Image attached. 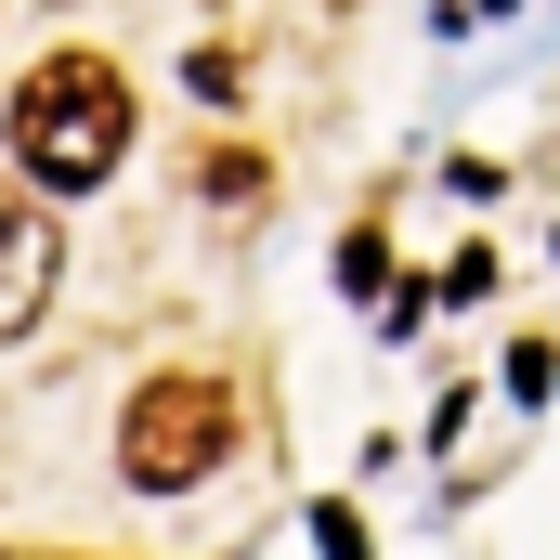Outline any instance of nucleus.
<instances>
[{
    "label": "nucleus",
    "instance_id": "nucleus-3",
    "mask_svg": "<svg viewBox=\"0 0 560 560\" xmlns=\"http://www.w3.org/2000/svg\"><path fill=\"white\" fill-rule=\"evenodd\" d=\"M52 275H66V235H52V209L0 183V339H26V326H39Z\"/></svg>",
    "mask_w": 560,
    "mask_h": 560
},
{
    "label": "nucleus",
    "instance_id": "nucleus-2",
    "mask_svg": "<svg viewBox=\"0 0 560 560\" xmlns=\"http://www.w3.org/2000/svg\"><path fill=\"white\" fill-rule=\"evenodd\" d=\"M235 456V392L222 378H143L131 418H118V469H131L143 495H183V482H209Z\"/></svg>",
    "mask_w": 560,
    "mask_h": 560
},
{
    "label": "nucleus",
    "instance_id": "nucleus-1",
    "mask_svg": "<svg viewBox=\"0 0 560 560\" xmlns=\"http://www.w3.org/2000/svg\"><path fill=\"white\" fill-rule=\"evenodd\" d=\"M13 156L39 196H92L118 156H131V79L105 52H52L26 92H13Z\"/></svg>",
    "mask_w": 560,
    "mask_h": 560
},
{
    "label": "nucleus",
    "instance_id": "nucleus-4",
    "mask_svg": "<svg viewBox=\"0 0 560 560\" xmlns=\"http://www.w3.org/2000/svg\"><path fill=\"white\" fill-rule=\"evenodd\" d=\"M313 548H326V560H378V548H365V522H352V509H313Z\"/></svg>",
    "mask_w": 560,
    "mask_h": 560
}]
</instances>
